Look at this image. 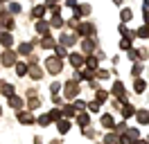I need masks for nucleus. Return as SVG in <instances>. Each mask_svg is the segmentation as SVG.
<instances>
[{
    "label": "nucleus",
    "mask_w": 149,
    "mask_h": 144,
    "mask_svg": "<svg viewBox=\"0 0 149 144\" xmlns=\"http://www.w3.org/2000/svg\"><path fill=\"white\" fill-rule=\"evenodd\" d=\"M36 29H41V32H47V25H45V23H38Z\"/></svg>",
    "instance_id": "nucleus-6"
},
{
    "label": "nucleus",
    "mask_w": 149,
    "mask_h": 144,
    "mask_svg": "<svg viewBox=\"0 0 149 144\" xmlns=\"http://www.w3.org/2000/svg\"><path fill=\"white\" fill-rule=\"evenodd\" d=\"M131 18H133V14H131V9H124V11H122V20L127 23V20H131Z\"/></svg>",
    "instance_id": "nucleus-2"
},
{
    "label": "nucleus",
    "mask_w": 149,
    "mask_h": 144,
    "mask_svg": "<svg viewBox=\"0 0 149 144\" xmlns=\"http://www.w3.org/2000/svg\"><path fill=\"white\" fill-rule=\"evenodd\" d=\"M2 43L9 45V43H11V36H9V34H2Z\"/></svg>",
    "instance_id": "nucleus-4"
},
{
    "label": "nucleus",
    "mask_w": 149,
    "mask_h": 144,
    "mask_svg": "<svg viewBox=\"0 0 149 144\" xmlns=\"http://www.w3.org/2000/svg\"><path fill=\"white\" fill-rule=\"evenodd\" d=\"M16 70H18V74H25V70H27V68H25V65L20 63V65H16Z\"/></svg>",
    "instance_id": "nucleus-5"
},
{
    "label": "nucleus",
    "mask_w": 149,
    "mask_h": 144,
    "mask_svg": "<svg viewBox=\"0 0 149 144\" xmlns=\"http://www.w3.org/2000/svg\"><path fill=\"white\" fill-rule=\"evenodd\" d=\"M47 68H50V70H52V72L56 74V72L61 70V63L56 61V59H50V61H47Z\"/></svg>",
    "instance_id": "nucleus-1"
},
{
    "label": "nucleus",
    "mask_w": 149,
    "mask_h": 144,
    "mask_svg": "<svg viewBox=\"0 0 149 144\" xmlns=\"http://www.w3.org/2000/svg\"><path fill=\"white\" fill-rule=\"evenodd\" d=\"M138 36H142V38H149V27H140V29H138Z\"/></svg>",
    "instance_id": "nucleus-3"
},
{
    "label": "nucleus",
    "mask_w": 149,
    "mask_h": 144,
    "mask_svg": "<svg viewBox=\"0 0 149 144\" xmlns=\"http://www.w3.org/2000/svg\"><path fill=\"white\" fill-rule=\"evenodd\" d=\"M145 23L149 25V11H147V9H145Z\"/></svg>",
    "instance_id": "nucleus-7"
}]
</instances>
